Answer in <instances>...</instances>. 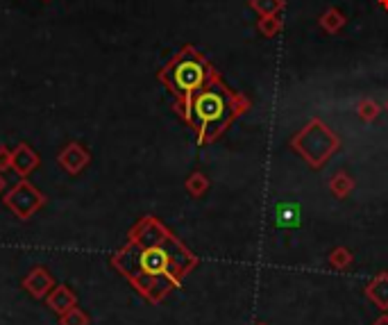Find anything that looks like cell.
Instances as JSON below:
<instances>
[{
	"label": "cell",
	"instance_id": "1",
	"mask_svg": "<svg viewBox=\"0 0 388 325\" xmlns=\"http://www.w3.org/2000/svg\"><path fill=\"white\" fill-rule=\"evenodd\" d=\"M112 266L152 305L178 289L198 266L193 255L157 216H141L130 227L128 241L112 255Z\"/></svg>",
	"mask_w": 388,
	"mask_h": 325
},
{
	"label": "cell",
	"instance_id": "2",
	"mask_svg": "<svg viewBox=\"0 0 388 325\" xmlns=\"http://www.w3.org/2000/svg\"><path fill=\"white\" fill-rule=\"evenodd\" d=\"M250 107L252 102L248 95L234 91L222 80V75L216 73L205 87L191 95L180 117L193 130L200 146H207V143L216 141Z\"/></svg>",
	"mask_w": 388,
	"mask_h": 325
},
{
	"label": "cell",
	"instance_id": "3",
	"mask_svg": "<svg viewBox=\"0 0 388 325\" xmlns=\"http://www.w3.org/2000/svg\"><path fill=\"white\" fill-rule=\"evenodd\" d=\"M218 71L209 64L196 46H182L180 51L170 57L159 69L157 80L166 87V91L175 100V112L182 114L191 100V95L200 91Z\"/></svg>",
	"mask_w": 388,
	"mask_h": 325
},
{
	"label": "cell",
	"instance_id": "4",
	"mask_svg": "<svg viewBox=\"0 0 388 325\" xmlns=\"http://www.w3.org/2000/svg\"><path fill=\"white\" fill-rule=\"evenodd\" d=\"M338 137L320 119H312L290 141L295 152L302 155L312 168H320L338 150Z\"/></svg>",
	"mask_w": 388,
	"mask_h": 325
},
{
	"label": "cell",
	"instance_id": "5",
	"mask_svg": "<svg viewBox=\"0 0 388 325\" xmlns=\"http://www.w3.org/2000/svg\"><path fill=\"white\" fill-rule=\"evenodd\" d=\"M3 203L16 218H21V221H30L39 209L46 205V196L27 178H21L5 194Z\"/></svg>",
	"mask_w": 388,
	"mask_h": 325
},
{
	"label": "cell",
	"instance_id": "6",
	"mask_svg": "<svg viewBox=\"0 0 388 325\" xmlns=\"http://www.w3.org/2000/svg\"><path fill=\"white\" fill-rule=\"evenodd\" d=\"M57 164H60L69 175H80L82 171L91 164V152L84 148V143L71 141L60 150V155H57Z\"/></svg>",
	"mask_w": 388,
	"mask_h": 325
},
{
	"label": "cell",
	"instance_id": "7",
	"mask_svg": "<svg viewBox=\"0 0 388 325\" xmlns=\"http://www.w3.org/2000/svg\"><path fill=\"white\" fill-rule=\"evenodd\" d=\"M21 286L36 300H46L48 293L55 289V278L46 266H34L27 271V275L21 280Z\"/></svg>",
	"mask_w": 388,
	"mask_h": 325
},
{
	"label": "cell",
	"instance_id": "8",
	"mask_svg": "<svg viewBox=\"0 0 388 325\" xmlns=\"http://www.w3.org/2000/svg\"><path fill=\"white\" fill-rule=\"evenodd\" d=\"M39 164H41V157H39V152L30 143L23 141L12 150V171L18 178H27L30 173H34Z\"/></svg>",
	"mask_w": 388,
	"mask_h": 325
},
{
	"label": "cell",
	"instance_id": "9",
	"mask_svg": "<svg viewBox=\"0 0 388 325\" xmlns=\"http://www.w3.org/2000/svg\"><path fill=\"white\" fill-rule=\"evenodd\" d=\"M48 310H53L57 317L64 312H69L71 307H75L77 305V296L75 291L71 289V286H66V284H55V289L48 293Z\"/></svg>",
	"mask_w": 388,
	"mask_h": 325
},
{
	"label": "cell",
	"instance_id": "10",
	"mask_svg": "<svg viewBox=\"0 0 388 325\" xmlns=\"http://www.w3.org/2000/svg\"><path fill=\"white\" fill-rule=\"evenodd\" d=\"M368 298H370L380 310H388V273H380L368 284Z\"/></svg>",
	"mask_w": 388,
	"mask_h": 325
},
{
	"label": "cell",
	"instance_id": "11",
	"mask_svg": "<svg viewBox=\"0 0 388 325\" xmlns=\"http://www.w3.org/2000/svg\"><path fill=\"white\" fill-rule=\"evenodd\" d=\"M318 23H320V27H323V30H325L327 34H336V32H341L343 27H345L347 18H345V14L341 12V9L329 7L327 12L318 18Z\"/></svg>",
	"mask_w": 388,
	"mask_h": 325
},
{
	"label": "cell",
	"instance_id": "12",
	"mask_svg": "<svg viewBox=\"0 0 388 325\" xmlns=\"http://www.w3.org/2000/svg\"><path fill=\"white\" fill-rule=\"evenodd\" d=\"M352 189H354V180L347 173H343V171L329 180V191H332L336 198H347Z\"/></svg>",
	"mask_w": 388,
	"mask_h": 325
},
{
	"label": "cell",
	"instance_id": "13",
	"mask_svg": "<svg viewBox=\"0 0 388 325\" xmlns=\"http://www.w3.org/2000/svg\"><path fill=\"white\" fill-rule=\"evenodd\" d=\"M187 191H189V196L193 198H200V196H205L207 191H209V178L205 173H200V171H196V173H191L187 178Z\"/></svg>",
	"mask_w": 388,
	"mask_h": 325
},
{
	"label": "cell",
	"instance_id": "14",
	"mask_svg": "<svg viewBox=\"0 0 388 325\" xmlns=\"http://www.w3.org/2000/svg\"><path fill=\"white\" fill-rule=\"evenodd\" d=\"M277 225L279 227H297L300 225V209L295 205H279L277 207Z\"/></svg>",
	"mask_w": 388,
	"mask_h": 325
},
{
	"label": "cell",
	"instance_id": "15",
	"mask_svg": "<svg viewBox=\"0 0 388 325\" xmlns=\"http://www.w3.org/2000/svg\"><path fill=\"white\" fill-rule=\"evenodd\" d=\"M257 30L261 32V37H266V39H273V37L282 30V18H279V14L261 16L257 23Z\"/></svg>",
	"mask_w": 388,
	"mask_h": 325
},
{
	"label": "cell",
	"instance_id": "16",
	"mask_svg": "<svg viewBox=\"0 0 388 325\" xmlns=\"http://www.w3.org/2000/svg\"><path fill=\"white\" fill-rule=\"evenodd\" d=\"M250 7L255 9L259 16L279 14L284 9V0H250Z\"/></svg>",
	"mask_w": 388,
	"mask_h": 325
},
{
	"label": "cell",
	"instance_id": "17",
	"mask_svg": "<svg viewBox=\"0 0 388 325\" xmlns=\"http://www.w3.org/2000/svg\"><path fill=\"white\" fill-rule=\"evenodd\" d=\"M380 112H382V107H380V105H377L375 100H370V98H361V100L356 102V114H359V119L366 121V123L375 121L377 117H380Z\"/></svg>",
	"mask_w": 388,
	"mask_h": 325
},
{
	"label": "cell",
	"instance_id": "18",
	"mask_svg": "<svg viewBox=\"0 0 388 325\" xmlns=\"http://www.w3.org/2000/svg\"><path fill=\"white\" fill-rule=\"evenodd\" d=\"M89 323H91L89 314L77 307V305L75 307H71L69 312L60 314V325H89Z\"/></svg>",
	"mask_w": 388,
	"mask_h": 325
},
{
	"label": "cell",
	"instance_id": "19",
	"mask_svg": "<svg viewBox=\"0 0 388 325\" xmlns=\"http://www.w3.org/2000/svg\"><path fill=\"white\" fill-rule=\"evenodd\" d=\"M329 264H332L334 269L343 271V269H347V266L352 264V253L347 251V248L338 246V248H334L332 253H329Z\"/></svg>",
	"mask_w": 388,
	"mask_h": 325
},
{
	"label": "cell",
	"instance_id": "20",
	"mask_svg": "<svg viewBox=\"0 0 388 325\" xmlns=\"http://www.w3.org/2000/svg\"><path fill=\"white\" fill-rule=\"evenodd\" d=\"M12 171V150L0 146V173H7Z\"/></svg>",
	"mask_w": 388,
	"mask_h": 325
},
{
	"label": "cell",
	"instance_id": "21",
	"mask_svg": "<svg viewBox=\"0 0 388 325\" xmlns=\"http://www.w3.org/2000/svg\"><path fill=\"white\" fill-rule=\"evenodd\" d=\"M5 189H7V180L3 173H0V194H5Z\"/></svg>",
	"mask_w": 388,
	"mask_h": 325
},
{
	"label": "cell",
	"instance_id": "22",
	"mask_svg": "<svg viewBox=\"0 0 388 325\" xmlns=\"http://www.w3.org/2000/svg\"><path fill=\"white\" fill-rule=\"evenodd\" d=\"M373 325H388V317H382V319H377Z\"/></svg>",
	"mask_w": 388,
	"mask_h": 325
},
{
	"label": "cell",
	"instance_id": "23",
	"mask_svg": "<svg viewBox=\"0 0 388 325\" xmlns=\"http://www.w3.org/2000/svg\"><path fill=\"white\" fill-rule=\"evenodd\" d=\"M380 5H382L384 9H388V0H380Z\"/></svg>",
	"mask_w": 388,
	"mask_h": 325
},
{
	"label": "cell",
	"instance_id": "24",
	"mask_svg": "<svg viewBox=\"0 0 388 325\" xmlns=\"http://www.w3.org/2000/svg\"><path fill=\"white\" fill-rule=\"evenodd\" d=\"M44 3H51V0H44Z\"/></svg>",
	"mask_w": 388,
	"mask_h": 325
},
{
	"label": "cell",
	"instance_id": "25",
	"mask_svg": "<svg viewBox=\"0 0 388 325\" xmlns=\"http://www.w3.org/2000/svg\"><path fill=\"white\" fill-rule=\"evenodd\" d=\"M259 325H266V323H259Z\"/></svg>",
	"mask_w": 388,
	"mask_h": 325
},
{
	"label": "cell",
	"instance_id": "26",
	"mask_svg": "<svg viewBox=\"0 0 388 325\" xmlns=\"http://www.w3.org/2000/svg\"><path fill=\"white\" fill-rule=\"evenodd\" d=\"M386 107H388V102H386Z\"/></svg>",
	"mask_w": 388,
	"mask_h": 325
}]
</instances>
